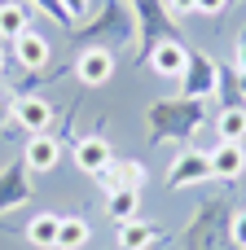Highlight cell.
Masks as SVG:
<instances>
[{
    "mask_svg": "<svg viewBox=\"0 0 246 250\" xmlns=\"http://www.w3.org/2000/svg\"><path fill=\"white\" fill-rule=\"evenodd\" d=\"M229 224H233L229 202H224V198H211V202L198 211V220L189 224L185 242H189V250H229V246H233Z\"/></svg>",
    "mask_w": 246,
    "mask_h": 250,
    "instance_id": "6da1fadb",
    "label": "cell"
},
{
    "mask_svg": "<svg viewBox=\"0 0 246 250\" xmlns=\"http://www.w3.org/2000/svg\"><path fill=\"white\" fill-rule=\"evenodd\" d=\"M202 127V101H154L150 105V132L154 136H194Z\"/></svg>",
    "mask_w": 246,
    "mask_h": 250,
    "instance_id": "7a4b0ae2",
    "label": "cell"
},
{
    "mask_svg": "<svg viewBox=\"0 0 246 250\" xmlns=\"http://www.w3.org/2000/svg\"><path fill=\"white\" fill-rule=\"evenodd\" d=\"M180 83H185V97H189V101H207V97L220 88V66H216L207 53H189V66H185Z\"/></svg>",
    "mask_w": 246,
    "mask_h": 250,
    "instance_id": "3957f363",
    "label": "cell"
},
{
    "mask_svg": "<svg viewBox=\"0 0 246 250\" xmlns=\"http://www.w3.org/2000/svg\"><path fill=\"white\" fill-rule=\"evenodd\" d=\"M207 180H211V154H202V149H180L176 163L167 167L172 189H189V185H207Z\"/></svg>",
    "mask_w": 246,
    "mask_h": 250,
    "instance_id": "277c9868",
    "label": "cell"
},
{
    "mask_svg": "<svg viewBox=\"0 0 246 250\" xmlns=\"http://www.w3.org/2000/svg\"><path fill=\"white\" fill-rule=\"evenodd\" d=\"M185 66H189V48H185L180 40H158V44L150 48V70H154V75H163V79H180Z\"/></svg>",
    "mask_w": 246,
    "mask_h": 250,
    "instance_id": "5b68a950",
    "label": "cell"
},
{
    "mask_svg": "<svg viewBox=\"0 0 246 250\" xmlns=\"http://www.w3.org/2000/svg\"><path fill=\"white\" fill-rule=\"evenodd\" d=\"M13 57H18V66H26V70H44L48 66V57H53V44L40 35V31H22L18 40H13Z\"/></svg>",
    "mask_w": 246,
    "mask_h": 250,
    "instance_id": "8992f818",
    "label": "cell"
},
{
    "mask_svg": "<svg viewBox=\"0 0 246 250\" xmlns=\"http://www.w3.org/2000/svg\"><path fill=\"white\" fill-rule=\"evenodd\" d=\"M75 75H79L88 88H101V83L114 75V53H110V48H84L79 62H75Z\"/></svg>",
    "mask_w": 246,
    "mask_h": 250,
    "instance_id": "52a82bcc",
    "label": "cell"
},
{
    "mask_svg": "<svg viewBox=\"0 0 246 250\" xmlns=\"http://www.w3.org/2000/svg\"><path fill=\"white\" fill-rule=\"evenodd\" d=\"M13 123L26 127L31 136H35V132H48V127H53V105L40 101V97H18V101H13Z\"/></svg>",
    "mask_w": 246,
    "mask_h": 250,
    "instance_id": "ba28073f",
    "label": "cell"
},
{
    "mask_svg": "<svg viewBox=\"0 0 246 250\" xmlns=\"http://www.w3.org/2000/svg\"><path fill=\"white\" fill-rule=\"evenodd\" d=\"M246 171V149L238 141H220L211 149V180H238Z\"/></svg>",
    "mask_w": 246,
    "mask_h": 250,
    "instance_id": "9c48e42d",
    "label": "cell"
},
{
    "mask_svg": "<svg viewBox=\"0 0 246 250\" xmlns=\"http://www.w3.org/2000/svg\"><path fill=\"white\" fill-rule=\"evenodd\" d=\"M132 4H136V13H141V35H145V40H154L158 31H163V40H176L172 9H167V4H158V0H132Z\"/></svg>",
    "mask_w": 246,
    "mask_h": 250,
    "instance_id": "30bf717a",
    "label": "cell"
},
{
    "mask_svg": "<svg viewBox=\"0 0 246 250\" xmlns=\"http://www.w3.org/2000/svg\"><path fill=\"white\" fill-rule=\"evenodd\" d=\"M57 158H62V145L48 136V132H35L31 141H26V171H53L57 167Z\"/></svg>",
    "mask_w": 246,
    "mask_h": 250,
    "instance_id": "8fae6325",
    "label": "cell"
},
{
    "mask_svg": "<svg viewBox=\"0 0 246 250\" xmlns=\"http://www.w3.org/2000/svg\"><path fill=\"white\" fill-rule=\"evenodd\" d=\"M110 163H114V158H110V145H106L101 136H84V141L75 145V167H79V171H88V176H101Z\"/></svg>",
    "mask_w": 246,
    "mask_h": 250,
    "instance_id": "7c38bea8",
    "label": "cell"
},
{
    "mask_svg": "<svg viewBox=\"0 0 246 250\" xmlns=\"http://www.w3.org/2000/svg\"><path fill=\"white\" fill-rule=\"evenodd\" d=\"M31 198V185H26V163L18 167H4L0 171V211H9V207H18V202H26Z\"/></svg>",
    "mask_w": 246,
    "mask_h": 250,
    "instance_id": "4fadbf2b",
    "label": "cell"
},
{
    "mask_svg": "<svg viewBox=\"0 0 246 250\" xmlns=\"http://www.w3.org/2000/svg\"><path fill=\"white\" fill-rule=\"evenodd\" d=\"M57 224H62V215H53V211L31 215V224H26V242H31L35 250H57Z\"/></svg>",
    "mask_w": 246,
    "mask_h": 250,
    "instance_id": "5bb4252c",
    "label": "cell"
},
{
    "mask_svg": "<svg viewBox=\"0 0 246 250\" xmlns=\"http://www.w3.org/2000/svg\"><path fill=\"white\" fill-rule=\"evenodd\" d=\"M158 242V229L154 224H145V220H128V224H119V250H145Z\"/></svg>",
    "mask_w": 246,
    "mask_h": 250,
    "instance_id": "9a60e30c",
    "label": "cell"
},
{
    "mask_svg": "<svg viewBox=\"0 0 246 250\" xmlns=\"http://www.w3.org/2000/svg\"><path fill=\"white\" fill-rule=\"evenodd\" d=\"M216 132H220V141H246V105H224L220 114H216Z\"/></svg>",
    "mask_w": 246,
    "mask_h": 250,
    "instance_id": "2e32d148",
    "label": "cell"
},
{
    "mask_svg": "<svg viewBox=\"0 0 246 250\" xmlns=\"http://www.w3.org/2000/svg\"><path fill=\"white\" fill-rule=\"evenodd\" d=\"M136 207H141V193H136V189H110V202H106V211H110V220H114V224H128V220H136Z\"/></svg>",
    "mask_w": 246,
    "mask_h": 250,
    "instance_id": "e0dca14e",
    "label": "cell"
},
{
    "mask_svg": "<svg viewBox=\"0 0 246 250\" xmlns=\"http://www.w3.org/2000/svg\"><path fill=\"white\" fill-rule=\"evenodd\" d=\"M101 185L106 189H141V167L136 163H110L101 171Z\"/></svg>",
    "mask_w": 246,
    "mask_h": 250,
    "instance_id": "ac0fdd59",
    "label": "cell"
},
{
    "mask_svg": "<svg viewBox=\"0 0 246 250\" xmlns=\"http://www.w3.org/2000/svg\"><path fill=\"white\" fill-rule=\"evenodd\" d=\"M84 242H88V224L79 215H62V224H57V250H79Z\"/></svg>",
    "mask_w": 246,
    "mask_h": 250,
    "instance_id": "d6986e66",
    "label": "cell"
},
{
    "mask_svg": "<svg viewBox=\"0 0 246 250\" xmlns=\"http://www.w3.org/2000/svg\"><path fill=\"white\" fill-rule=\"evenodd\" d=\"M22 31H26V4H22V0L0 4V35H4V40H18Z\"/></svg>",
    "mask_w": 246,
    "mask_h": 250,
    "instance_id": "ffe728a7",
    "label": "cell"
},
{
    "mask_svg": "<svg viewBox=\"0 0 246 250\" xmlns=\"http://www.w3.org/2000/svg\"><path fill=\"white\" fill-rule=\"evenodd\" d=\"M229 237H233V246L246 250V207L242 211H233V224H229Z\"/></svg>",
    "mask_w": 246,
    "mask_h": 250,
    "instance_id": "44dd1931",
    "label": "cell"
},
{
    "mask_svg": "<svg viewBox=\"0 0 246 250\" xmlns=\"http://www.w3.org/2000/svg\"><path fill=\"white\" fill-rule=\"evenodd\" d=\"M40 9H44V13H53L57 22H75V18L66 13V4H62V0H40Z\"/></svg>",
    "mask_w": 246,
    "mask_h": 250,
    "instance_id": "7402d4cb",
    "label": "cell"
},
{
    "mask_svg": "<svg viewBox=\"0 0 246 250\" xmlns=\"http://www.w3.org/2000/svg\"><path fill=\"white\" fill-rule=\"evenodd\" d=\"M229 9V0H198V9L194 13H207V18H216V13H224Z\"/></svg>",
    "mask_w": 246,
    "mask_h": 250,
    "instance_id": "603a6c76",
    "label": "cell"
},
{
    "mask_svg": "<svg viewBox=\"0 0 246 250\" xmlns=\"http://www.w3.org/2000/svg\"><path fill=\"white\" fill-rule=\"evenodd\" d=\"M167 9H172V13H194L198 0H167Z\"/></svg>",
    "mask_w": 246,
    "mask_h": 250,
    "instance_id": "cb8c5ba5",
    "label": "cell"
},
{
    "mask_svg": "<svg viewBox=\"0 0 246 250\" xmlns=\"http://www.w3.org/2000/svg\"><path fill=\"white\" fill-rule=\"evenodd\" d=\"M62 4H66L70 18H84V13H88V0H62Z\"/></svg>",
    "mask_w": 246,
    "mask_h": 250,
    "instance_id": "d4e9b609",
    "label": "cell"
},
{
    "mask_svg": "<svg viewBox=\"0 0 246 250\" xmlns=\"http://www.w3.org/2000/svg\"><path fill=\"white\" fill-rule=\"evenodd\" d=\"M238 75H246V35L238 40Z\"/></svg>",
    "mask_w": 246,
    "mask_h": 250,
    "instance_id": "484cf974",
    "label": "cell"
},
{
    "mask_svg": "<svg viewBox=\"0 0 246 250\" xmlns=\"http://www.w3.org/2000/svg\"><path fill=\"white\" fill-rule=\"evenodd\" d=\"M238 101L246 105V75H238Z\"/></svg>",
    "mask_w": 246,
    "mask_h": 250,
    "instance_id": "4316f807",
    "label": "cell"
},
{
    "mask_svg": "<svg viewBox=\"0 0 246 250\" xmlns=\"http://www.w3.org/2000/svg\"><path fill=\"white\" fill-rule=\"evenodd\" d=\"M0 66H4V53H0Z\"/></svg>",
    "mask_w": 246,
    "mask_h": 250,
    "instance_id": "83f0119b",
    "label": "cell"
}]
</instances>
